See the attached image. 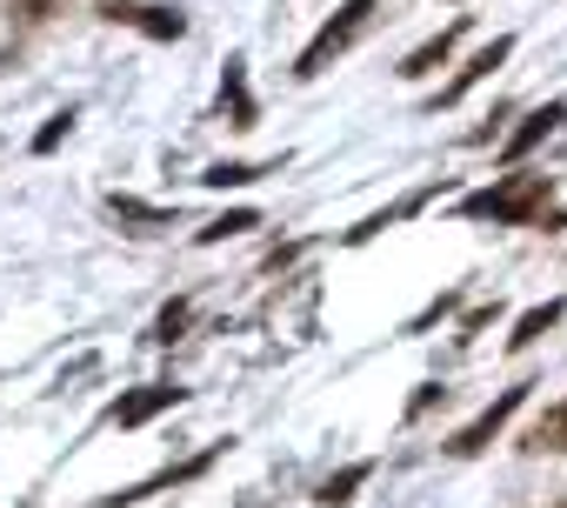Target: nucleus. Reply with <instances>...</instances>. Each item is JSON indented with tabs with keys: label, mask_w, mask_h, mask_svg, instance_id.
Segmentation results:
<instances>
[{
	"label": "nucleus",
	"mask_w": 567,
	"mask_h": 508,
	"mask_svg": "<svg viewBox=\"0 0 567 508\" xmlns=\"http://www.w3.org/2000/svg\"><path fill=\"white\" fill-rule=\"evenodd\" d=\"M540 207H547V181H540V174H507L501 187H481V194L461 201V214H474V221H501V227H527Z\"/></svg>",
	"instance_id": "1"
},
{
	"label": "nucleus",
	"mask_w": 567,
	"mask_h": 508,
	"mask_svg": "<svg viewBox=\"0 0 567 508\" xmlns=\"http://www.w3.org/2000/svg\"><path fill=\"white\" fill-rule=\"evenodd\" d=\"M368 14H374V0H341V14H334V21H328V28H321V34H315L308 48H301V61H295V74H301V81H315V74H321V68H328L334 54H348V48L361 41V28H368Z\"/></svg>",
	"instance_id": "2"
},
{
	"label": "nucleus",
	"mask_w": 567,
	"mask_h": 508,
	"mask_svg": "<svg viewBox=\"0 0 567 508\" xmlns=\"http://www.w3.org/2000/svg\"><path fill=\"white\" fill-rule=\"evenodd\" d=\"M520 402H527V388H501V395H494V408H481V415H474V421H467V428L447 441V455H481V448H487V441L507 428V415H514Z\"/></svg>",
	"instance_id": "3"
},
{
	"label": "nucleus",
	"mask_w": 567,
	"mask_h": 508,
	"mask_svg": "<svg viewBox=\"0 0 567 508\" xmlns=\"http://www.w3.org/2000/svg\"><path fill=\"white\" fill-rule=\"evenodd\" d=\"M174 402H181V388L154 382V388H141V395H127V402H114V421H121V428H141L147 415H161V408H174Z\"/></svg>",
	"instance_id": "4"
},
{
	"label": "nucleus",
	"mask_w": 567,
	"mask_h": 508,
	"mask_svg": "<svg viewBox=\"0 0 567 508\" xmlns=\"http://www.w3.org/2000/svg\"><path fill=\"white\" fill-rule=\"evenodd\" d=\"M461 28H467V21H454V28H441L434 41H421V48H414V54L401 61V74H408V81H421V74H434V68H441V61L454 54V41H461Z\"/></svg>",
	"instance_id": "5"
},
{
	"label": "nucleus",
	"mask_w": 567,
	"mask_h": 508,
	"mask_svg": "<svg viewBox=\"0 0 567 508\" xmlns=\"http://www.w3.org/2000/svg\"><path fill=\"white\" fill-rule=\"evenodd\" d=\"M507 54H514V41H494V48H481V54H474V61H467V68H461V74H454L447 88H441V101H461V94H467V88H474L481 74H494V68H501Z\"/></svg>",
	"instance_id": "6"
},
{
	"label": "nucleus",
	"mask_w": 567,
	"mask_h": 508,
	"mask_svg": "<svg viewBox=\"0 0 567 508\" xmlns=\"http://www.w3.org/2000/svg\"><path fill=\"white\" fill-rule=\"evenodd\" d=\"M520 448H534V455H567V402H554L534 428H527V441Z\"/></svg>",
	"instance_id": "7"
},
{
	"label": "nucleus",
	"mask_w": 567,
	"mask_h": 508,
	"mask_svg": "<svg viewBox=\"0 0 567 508\" xmlns=\"http://www.w3.org/2000/svg\"><path fill=\"white\" fill-rule=\"evenodd\" d=\"M560 114H567V108H560V101H547V108H534V114H527V121H520V134H514V141H507V161H520V154H527V148H534V141H540V134H554V121H560Z\"/></svg>",
	"instance_id": "8"
},
{
	"label": "nucleus",
	"mask_w": 567,
	"mask_h": 508,
	"mask_svg": "<svg viewBox=\"0 0 567 508\" xmlns=\"http://www.w3.org/2000/svg\"><path fill=\"white\" fill-rule=\"evenodd\" d=\"M554 322H560V302H540V308H527V315L514 322V335H507V342H514V348H527V342H534V335H547Z\"/></svg>",
	"instance_id": "9"
},
{
	"label": "nucleus",
	"mask_w": 567,
	"mask_h": 508,
	"mask_svg": "<svg viewBox=\"0 0 567 508\" xmlns=\"http://www.w3.org/2000/svg\"><path fill=\"white\" fill-rule=\"evenodd\" d=\"M361 481H368V461H354V468H341V475H334V481L321 488V501H348V488H361Z\"/></svg>",
	"instance_id": "10"
},
{
	"label": "nucleus",
	"mask_w": 567,
	"mask_h": 508,
	"mask_svg": "<svg viewBox=\"0 0 567 508\" xmlns=\"http://www.w3.org/2000/svg\"><path fill=\"white\" fill-rule=\"evenodd\" d=\"M127 21H141L147 34H181V14H161V8H141V14H127Z\"/></svg>",
	"instance_id": "11"
},
{
	"label": "nucleus",
	"mask_w": 567,
	"mask_h": 508,
	"mask_svg": "<svg viewBox=\"0 0 567 508\" xmlns=\"http://www.w3.org/2000/svg\"><path fill=\"white\" fill-rule=\"evenodd\" d=\"M247 227H254V214L240 207V214H220L214 227H200V241H220V234H247Z\"/></svg>",
	"instance_id": "12"
},
{
	"label": "nucleus",
	"mask_w": 567,
	"mask_h": 508,
	"mask_svg": "<svg viewBox=\"0 0 567 508\" xmlns=\"http://www.w3.org/2000/svg\"><path fill=\"white\" fill-rule=\"evenodd\" d=\"M68 128H74V114H54V121H48V128H41V141H34V148H41V154H54V148H61V134H68Z\"/></svg>",
	"instance_id": "13"
},
{
	"label": "nucleus",
	"mask_w": 567,
	"mask_h": 508,
	"mask_svg": "<svg viewBox=\"0 0 567 508\" xmlns=\"http://www.w3.org/2000/svg\"><path fill=\"white\" fill-rule=\"evenodd\" d=\"M560 508H567V501H560Z\"/></svg>",
	"instance_id": "14"
}]
</instances>
